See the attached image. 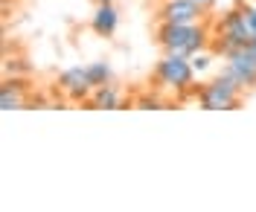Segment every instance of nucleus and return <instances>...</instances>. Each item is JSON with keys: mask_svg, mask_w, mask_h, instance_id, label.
Instances as JSON below:
<instances>
[{"mask_svg": "<svg viewBox=\"0 0 256 212\" xmlns=\"http://www.w3.org/2000/svg\"><path fill=\"white\" fill-rule=\"evenodd\" d=\"M154 38H158V47L163 52L180 55V58H192L210 41L204 23H160Z\"/></svg>", "mask_w": 256, "mask_h": 212, "instance_id": "obj_1", "label": "nucleus"}, {"mask_svg": "<svg viewBox=\"0 0 256 212\" xmlns=\"http://www.w3.org/2000/svg\"><path fill=\"white\" fill-rule=\"evenodd\" d=\"M254 35H256V29L250 23V17H248V3H239V6L227 9L222 15V20H218V41L212 44V49L227 58L233 49L248 47Z\"/></svg>", "mask_w": 256, "mask_h": 212, "instance_id": "obj_2", "label": "nucleus"}, {"mask_svg": "<svg viewBox=\"0 0 256 212\" xmlns=\"http://www.w3.org/2000/svg\"><path fill=\"white\" fill-rule=\"evenodd\" d=\"M242 96H244L242 84H236L224 73H218L216 79H210L207 84H201L198 93H195L198 105L204 111H236L242 105Z\"/></svg>", "mask_w": 256, "mask_h": 212, "instance_id": "obj_3", "label": "nucleus"}, {"mask_svg": "<svg viewBox=\"0 0 256 212\" xmlns=\"http://www.w3.org/2000/svg\"><path fill=\"white\" fill-rule=\"evenodd\" d=\"M154 82L160 90H172V93H184L192 90L195 82V70H192L190 58H180V55H169L163 52V58L154 67Z\"/></svg>", "mask_w": 256, "mask_h": 212, "instance_id": "obj_4", "label": "nucleus"}, {"mask_svg": "<svg viewBox=\"0 0 256 212\" xmlns=\"http://www.w3.org/2000/svg\"><path fill=\"white\" fill-rule=\"evenodd\" d=\"M224 61H227L222 67L224 76H230L236 84H242V90H254L256 87V55L250 52V47L233 49Z\"/></svg>", "mask_w": 256, "mask_h": 212, "instance_id": "obj_5", "label": "nucleus"}, {"mask_svg": "<svg viewBox=\"0 0 256 212\" xmlns=\"http://www.w3.org/2000/svg\"><path fill=\"white\" fill-rule=\"evenodd\" d=\"M160 23H201L204 20V6L195 0H163L158 9Z\"/></svg>", "mask_w": 256, "mask_h": 212, "instance_id": "obj_6", "label": "nucleus"}, {"mask_svg": "<svg viewBox=\"0 0 256 212\" xmlns=\"http://www.w3.org/2000/svg\"><path fill=\"white\" fill-rule=\"evenodd\" d=\"M58 90H62L67 99H73V102H79V99H90V93H94V87H90V82H88L84 67H70V70H64L62 76H58Z\"/></svg>", "mask_w": 256, "mask_h": 212, "instance_id": "obj_7", "label": "nucleus"}, {"mask_svg": "<svg viewBox=\"0 0 256 212\" xmlns=\"http://www.w3.org/2000/svg\"><path fill=\"white\" fill-rule=\"evenodd\" d=\"M116 26H120V12L114 9V3H99L94 17H90V29L102 38H111L116 32Z\"/></svg>", "mask_w": 256, "mask_h": 212, "instance_id": "obj_8", "label": "nucleus"}, {"mask_svg": "<svg viewBox=\"0 0 256 212\" xmlns=\"http://www.w3.org/2000/svg\"><path fill=\"white\" fill-rule=\"evenodd\" d=\"M26 102V84L18 79H6L0 87V111H24Z\"/></svg>", "mask_w": 256, "mask_h": 212, "instance_id": "obj_9", "label": "nucleus"}, {"mask_svg": "<svg viewBox=\"0 0 256 212\" xmlns=\"http://www.w3.org/2000/svg\"><path fill=\"white\" fill-rule=\"evenodd\" d=\"M88 102H90V108H99V111H116V108H122V93H120V87H114L108 82V84L94 87Z\"/></svg>", "mask_w": 256, "mask_h": 212, "instance_id": "obj_10", "label": "nucleus"}, {"mask_svg": "<svg viewBox=\"0 0 256 212\" xmlns=\"http://www.w3.org/2000/svg\"><path fill=\"white\" fill-rule=\"evenodd\" d=\"M84 73H88V82H90V87H99V84H108L114 79L111 67L105 64V61H94V64L84 67Z\"/></svg>", "mask_w": 256, "mask_h": 212, "instance_id": "obj_11", "label": "nucleus"}, {"mask_svg": "<svg viewBox=\"0 0 256 212\" xmlns=\"http://www.w3.org/2000/svg\"><path fill=\"white\" fill-rule=\"evenodd\" d=\"M190 61H192V70H195V73H207L210 67H212V55L201 49V52H195V55H192Z\"/></svg>", "mask_w": 256, "mask_h": 212, "instance_id": "obj_12", "label": "nucleus"}, {"mask_svg": "<svg viewBox=\"0 0 256 212\" xmlns=\"http://www.w3.org/2000/svg\"><path fill=\"white\" fill-rule=\"evenodd\" d=\"M134 105H137L140 111H158V108H163L158 96H140L137 102H134Z\"/></svg>", "mask_w": 256, "mask_h": 212, "instance_id": "obj_13", "label": "nucleus"}, {"mask_svg": "<svg viewBox=\"0 0 256 212\" xmlns=\"http://www.w3.org/2000/svg\"><path fill=\"white\" fill-rule=\"evenodd\" d=\"M195 3H198V6H204V9H210V6H212L216 0H195Z\"/></svg>", "mask_w": 256, "mask_h": 212, "instance_id": "obj_14", "label": "nucleus"}, {"mask_svg": "<svg viewBox=\"0 0 256 212\" xmlns=\"http://www.w3.org/2000/svg\"><path fill=\"white\" fill-rule=\"evenodd\" d=\"M96 6H99V3H114V0H94Z\"/></svg>", "mask_w": 256, "mask_h": 212, "instance_id": "obj_15", "label": "nucleus"}]
</instances>
